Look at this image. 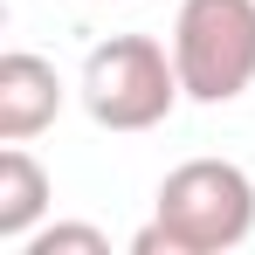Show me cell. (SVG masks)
I'll return each instance as SVG.
<instances>
[{"label":"cell","instance_id":"cell-4","mask_svg":"<svg viewBox=\"0 0 255 255\" xmlns=\"http://www.w3.org/2000/svg\"><path fill=\"white\" fill-rule=\"evenodd\" d=\"M62 118V76L35 48H7L0 55V145H28L35 131Z\"/></svg>","mask_w":255,"mask_h":255},{"label":"cell","instance_id":"cell-2","mask_svg":"<svg viewBox=\"0 0 255 255\" xmlns=\"http://www.w3.org/2000/svg\"><path fill=\"white\" fill-rule=\"evenodd\" d=\"M83 111L104 131H152L172 118V104L186 97L179 83V62L166 42L152 35H111L83 55Z\"/></svg>","mask_w":255,"mask_h":255},{"label":"cell","instance_id":"cell-1","mask_svg":"<svg viewBox=\"0 0 255 255\" xmlns=\"http://www.w3.org/2000/svg\"><path fill=\"white\" fill-rule=\"evenodd\" d=\"M255 235V179L235 159H186L159 179L152 228L131 235V255H228Z\"/></svg>","mask_w":255,"mask_h":255},{"label":"cell","instance_id":"cell-6","mask_svg":"<svg viewBox=\"0 0 255 255\" xmlns=\"http://www.w3.org/2000/svg\"><path fill=\"white\" fill-rule=\"evenodd\" d=\"M21 255H111L104 228H83V221H55V228H35Z\"/></svg>","mask_w":255,"mask_h":255},{"label":"cell","instance_id":"cell-5","mask_svg":"<svg viewBox=\"0 0 255 255\" xmlns=\"http://www.w3.org/2000/svg\"><path fill=\"white\" fill-rule=\"evenodd\" d=\"M48 200H55V179L42 172V159L28 145H7L0 152V242H28L42 228Z\"/></svg>","mask_w":255,"mask_h":255},{"label":"cell","instance_id":"cell-3","mask_svg":"<svg viewBox=\"0 0 255 255\" xmlns=\"http://www.w3.org/2000/svg\"><path fill=\"white\" fill-rule=\"evenodd\" d=\"M172 62L193 104H235L255 83V0H179Z\"/></svg>","mask_w":255,"mask_h":255}]
</instances>
